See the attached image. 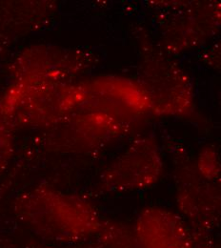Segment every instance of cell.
Masks as SVG:
<instances>
[{"mask_svg":"<svg viewBox=\"0 0 221 248\" xmlns=\"http://www.w3.org/2000/svg\"><path fill=\"white\" fill-rule=\"evenodd\" d=\"M94 57L84 51L51 46L26 49L14 64L15 82H66L93 66Z\"/></svg>","mask_w":221,"mask_h":248,"instance_id":"cell-9","label":"cell"},{"mask_svg":"<svg viewBox=\"0 0 221 248\" xmlns=\"http://www.w3.org/2000/svg\"><path fill=\"white\" fill-rule=\"evenodd\" d=\"M32 248H99L94 240L78 244V245H70V246H59V247H48V246H34Z\"/></svg>","mask_w":221,"mask_h":248,"instance_id":"cell-14","label":"cell"},{"mask_svg":"<svg viewBox=\"0 0 221 248\" xmlns=\"http://www.w3.org/2000/svg\"><path fill=\"white\" fill-rule=\"evenodd\" d=\"M177 203L190 225L201 232L212 233L221 220V189L218 182L203 178L194 161L180 158L175 169Z\"/></svg>","mask_w":221,"mask_h":248,"instance_id":"cell-6","label":"cell"},{"mask_svg":"<svg viewBox=\"0 0 221 248\" xmlns=\"http://www.w3.org/2000/svg\"><path fill=\"white\" fill-rule=\"evenodd\" d=\"M14 211L34 235L59 246L94 240L103 219L88 199L45 185L19 194Z\"/></svg>","mask_w":221,"mask_h":248,"instance_id":"cell-1","label":"cell"},{"mask_svg":"<svg viewBox=\"0 0 221 248\" xmlns=\"http://www.w3.org/2000/svg\"><path fill=\"white\" fill-rule=\"evenodd\" d=\"M194 163L203 178L210 182H218L221 174V165L219 154L214 148L208 146L202 149Z\"/></svg>","mask_w":221,"mask_h":248,"instance_id":"cell-12","label":"cell"},{"mask_svg":"<svg viewBox=\"0 0 221 248\" xmlns=\"http://www.w3.org/2000/svg\"><path fill=\"white\" fill-rule=\"evenodd\" d=\"M150 112L158 116H188L194 92L188 76L168 54L150 48L140 65L138 83Z\"/></svg>","mask_w":221,"mask_h":248,"instance_id":"cell-3","label":"cell"},{"mask_svg":"<svg viewBox=\"0 0 221 248\" xmlns=\"http://www.w3.org/2000/svg\"><path fill=\"white\" fill-rule=\"evenodd\" d=\"M128 124L110 115L83 109L74 111L48 130L51 150L88 155L105 149L125 135Z\"/></svg>","mask_w":221,"mask_h":248,"instance_id":"cell-4","label":"cell"},{"mask_svg":"<svg viewBox=\"0 0 221 248\" xmlns=\"http://www.w3.org/2000/svg\"><path fill=\"white\" fill-rule=\"evenodd\" d=\"M133 229L137 248H216L211 233L193 229L179 214L159 206L140 211Z\"/></svg>","mask_w":221,"mask_h":248,"instance_id":"cell-7","label":"cell"},{"mask_svg":"<svg viewBox=\"0 0 221 248\" xmlns=\"http://www.w3.org/2000/svg\"><path fill=\"white\" fill-rule=\"evenodd\" d=\"M81 86L84 92L83 109L101 112L127 124L128 119L150 111L143 91L131 80L101 78Z\"/></svg>","mask_w":221,"mask_h":248,"instance_id":"cell-10","label":"cell"},{"mask_svg":"<svg viewBox=\"0 0 221 248\" xmlns=\"http://www.w3.org/2000/svg\"><path fill=\"white\" fill-rule=\"evenodd\" d=\"M13 125L0 110V173L9 165L14 154Z\"/></svg>","mask_w":221,"mask_h":248,"instance_id":"cell-13","label":"cell"},{"mask_svg":"<svg viewBox=\"0 0 221 248\" xmlns=\"http://www.w3.org/2000/svg\"><path fill=\"white\" fill-rule=\"evenodd\" d=\"M82 86L66 82L18 83L0 101V110L14 124L51 128L81 107Z\"/></svg>","mask_w":221,"mask_h":248,"instance_id":"cell-2","label":"cell"},{"mask_svg":"<svg viewBox=\"0 0 221 248\" xmlns=\"http://www.w3.org/2000/svg\"><path fill=\"white\" fill-rule=\"evenodd\" d=\"M220 19V5L210 2L177 4L166 11L160 25L164 52L180 53L201 45L217 32Z\"/></svg>","mask_w":221,"mask_h":248,"instance_id":"cell-8","label":"cell"},{"mask_svg":"<svg viewBox=\"0 0 221 248\" xmlns=\"http://www.w3.org/2000/svg\"><path fill=\"white\" fill-rule=\"evenodd\" d=\"M163 172L164 161L156 140L136 138L102 171L95 191L118 194L145 190L158 184Z\"/></svg>","mask_w":221,"mask_h":248,"instance_id":"cell-5","label":"cell"},{"mask_svg":"<svg viewBox=\"0 0 221 248\" xmlns=\"http://www.w3.org/2000/svg\"><path fill=\"white\" fill-rule=\"evenodd\" d=\"M94 241L99 248H137L133 225L116 219H102Z\"/></svg>","mask_w":221,"mask_h":248,"instance_id":"cell-11","label":"cell"}]
</instances>
